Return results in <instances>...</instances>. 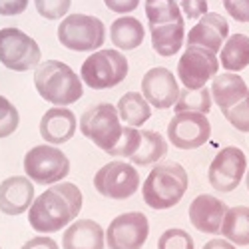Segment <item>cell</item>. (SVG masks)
<instances>
[{
    "instance_id": "obj_13",
    "label": "cell",
    "mask_w": 249,
    "mask_h": 249,
    "mask_svg": "<svg viewBox=\"0 0 249 249\" xmlns=\"http://www.w3.org/2000/svg\"><path fill=\"white\" fill-rule=\"evenodd\" d=\"M150 235L148 217L140 212L118 215L106 230L108 249H142Z\"/></svg>"
},
{
    "instance_id": "obj_37",
    "label": "cell",
    "mask_w": 249,
    "mask_h": 249,
    "mask_svg": "<svg viewBox=\"0 0 249 249\" xmlns=\"http://www.w3.org/2000/svg\"><path fill=\"white\" fill-rule=\"evenodd\" d=\"M104 4L116 14H130L138 8L140 0H104Z\"/></svg>"
},
{
    "instance_id": "obj_12",
    "label": "cell",
    "mask_w": 249,
    "mask_h": 249,
    "mask_svg": "<svg viewBox=\"0 0 249 249\" xmlns=\"http://www.w3.org/2000/svg\"><path fill=\"white\" fill-rule=\"evenodd\" d=\"M212 136V124L205 114L181 112L170 120L168 140L178 150H196L201 148Z\"/></svg>"
},
{
    "instance_id": "obj_5",
    "label": "cell",
    "mask_w": 249,
    "mask_h": 249,
    "mask_svg": "<svg viewBox=\"0 0 249 249\" xmlns=\"http://www.w3.org/2000/svg\"><path fill=\"white\" fill-rule=\"evenodd\" d=\"M58 40L60 44L76 50V52H96L104 46L106 40V26L100 18L90 14H72L64 16L58 26Z\"/></svg>"
},
{
    "instance_id": "obj_2",
    "label": "cell",
    "mask_w": 249,
    "mask_h": 249,
    "mask_svg": "<svg viewBox=\"0 0 249 249\" xmlns=\"http://www.w3.org/2000/svg\"><path fill=\"white\" fill-rule=\"evenodd\" d=\"M34 86L42 100L54 106H70L84 94L82 80L76 72L60 60H46L34 70Z\"/></svg>"
},
{
    "instance_id": "obj_38",
    "label": "cell",
    "mask_w": 249,
    "mask_h": 249,
    "mask_svg": "<svg viewBox=\"0 0 249 249\" xmlns=\"http://www.w3.org/2000/svg\"><path fill=\"white\" fill-rule=\"evenodd\" d=\"M20 249H58V243L46 235H38V237L28 239Z\"/></svg>"
},
{
    "instance_id": "obj_14",
    "label": "cell",
    "mask_w": 249,
    "mask_h": 249,
    "mask_svg": "<svg viewBox=\"0 0 249 249\" xmlns=\"http://www.w3.org/2000/svg\"><path fill=\"white\" fill-rule=\"evenodd\" d=\"M142 94L150 102V106L158 110H168L179 98V86H178V80L168 68L156 66L143 74Z\"/></svg>"
},
{
    "instance_id": "obj_34",
    "label": "cell",
    "mask_w": 249,
    "mask_h": 249,
    "mask_svg": "<svg viewBox=\"0 0 249 249\" xmlns=\"http://www.w3.org/2000/svg\"><path fill=\"white\" fill-rule=\"evenodd\" d=\"M223 6L237 22H249V0H223Z\"/></svg>"
},
{
    "instance_id": "obj_22",
    "label": "cell",
    "mask_w": 249,
    "mask_h": 249,
    "mask_svg": "<svg viewBox=\"0 0 249 249\" xmlns=\"http://www.w3.org/2000/svg\"><path fill=\"white\" fill-rule=\"evenodd\" d=\"M143 36H146V30L134 16H120L110 26V38L120 50H136L143 42Z\"/></svg>"
},
{
    "instance_id": "obj_27",
    "label": "cell",
    "mask_w": 249,
    "mask_h": 249,
    "mask_svg": "<svg viewBox=\"0 0 249 249\" xmlns=\"http://www.w3.org/2000/svg\"><path fill=\"white\" fill-rule=\"evenodd\" d=\"M212 102H213L212 90H207L205 86L197 88V90L183 88V90H179V98L174 104V108H176V114H181V112L207 114V112H210V108H212Z\"/></svg>"
},
{
    "instance_id": "obj_6",
    "label": "cell",
    "mask_w": 249,
    "mask_h": 249,
    "mask_svg": "<svg viewBox=\"0 0 249 249\" xmlns=\"http://www.w3.org/2000/svg\"><path fill=\"white\" fill-rule=\"evenodd\" d=\"M122 120L112 104H96L80 118V132L104 152H110L122 136Z\"/></svg>"
},
{
    "instance_id": "obj_10",
    "label": "cell",
    "mask_w": 249,
    "mask_h": 249,
    "mask_svg": "<svg viewBox=\"0 0 249 249\" xmlns=\"http://www.w3.org/2000/svg\"><path fill=\"white\" fill-rule=\"evenodd\" d=\"M219 66L221 64L217 62L215 52L201 46H188L178 62V76L183 88L197 90L213 80V76H217Z\"/></svg>"
},
{
    "instance_id": "obj_40",
    "label": "cell",
    "mask_w": 249,
    "mask_h": 249,
    "mask_svg": "<svg viewBox=\"0 0 249 249\" xmlns=\"http://www.w3.org/2000/svg\"><path fill=\"white\" fill-rule=\"evenodd\" d=\"M245 185H247V190H249V172H245Z\"/></svg>"
},
{
    "instance_id": "obj_29",
    "label": "cell",
    "mask_w": 249,
    "mask_h": 249,
    "mask_svg": "<svg viewBox=\"0 0 249 249\" xmlns=\"http://www.w3.org/2000/svg\"><path fill=\"white\" fill-rule=\"evenodd\" d=\"M140 142H142V132L138 128H132V126L124 128L118 143L108 154L114 158H132L140 148Z\"/></svg>"
},
{
    "instance_id": "obj_17",
    "label": "cell",
    "mask_w": 249,
    "mask_h": 249,
    "mask_svg": "<svg viewBox=\"0 0 249 249\" xmlns=\"http://www.w3.org/2000/svg\"><path fill=\"white\" fill-rule=\"evenodd\" d=\"M34 199V185L28 176H12L0 183V212L6 215L24 213Z\"/></svg>"
},
{
    "instance_id": "obj_7",
    "label": "cell",
    "mask_w": 249,
    "mask_h": 249,
    "mask_svg": "<svg viewBox=\"0 0 249 249\" xmlns=\"http://www.w3.org/2000/svg\"><path fill=\"white\" fill-rule=\"evenodd\" d=\"M24 172L40 185H52L70 174V160L64 152L58 150V146L42 143L24 156Z\"/></svg>"
},
{
    "instance_id": "obj_9",
    "label": "cell",
    "mask_w": 249,
    "mask_h": 249,
    "mask_svg": "<svg viewBox=\"0 0 249 249\" xmlns=\"http://www.w3.org/2000/svg\"><path fill=\"white\" fill-rule=\"evenodd\" d=\"M94 188L98 194L110 199H128L140 188V176L132 163L126 161H108L94 176Z\"/></svg>"
},
{
    "instance_id": "obj_31",
    "label": "cell",
    "mask_w": 249,
    "mask_h": 249,
    "mask_svg": "<svg viewBox=\"0 0 249 249\" xmlns=\"http://www.w3.org/2000/svg\"><path fill=\"white\" fill-rule=\"evenodd\" d=\"M158 249H196L194 237L179 227L163 231L161 237L158 239Z\"/></svg>"
},
{
    "instance_id": "obj_19",
    "label": "cell",
    "mask_w": 249,
    "mask_h": 249,
    "mask_svg": "<svg viewBox=\"0 0 249 249\" xmlns=\"http://www.w3.org/2000/svg\"><path fill=\"white\" fill-rule=\"evenodd\" d=\"M104 245H106V233L94 219L72 221L62 237L64 249H104Z\"/></svg>"
},
{
    "instance_id": "obj_18",
    "label": "cell",
    "mask_w": 249,
    "mask_h": 249,
    "mask_svg": "<svg viewBox=\"0 0 249 249\" xmlns=\"http://www.w3.org/2000/svg\"><path fill=\"white\" fill-rule=\"evenodd\" d=\"M76 130H78L76 116L66 106H54L46 110L42 120H40V136H42L46 143H52V146L70 142Z\"/></svg>"
},
{
    "instance_id": "obj_36",
    "label": "cell",
    "mask_w": 249,
    "mask_h": 249,
    "mask_svg": "<svg viewBox=\"0 0 249 249\" xmlns=\"http://www.w3.org/2000/svg\"><path fill=\"white\" fill-rule=\"evenodd\" d=\"M28 6V0H0V16H18Z\"/></svg>"
},
{
    "instance_id": "obj_39",
    "label": "cell",
    "mask_w": 249,
    "mask_h": 249,
    "mask_svg": "<svg viewBox=\"0 0 249 249\" xmlns=\"http://www.w3.org/2000/svg\"><path fill=\"white\" fill-rule=\"evenodd\" d=\"M203 249H237V247L227 239H210L203 245Z\"/></svg>"
},
{
    "instance_id": "obj_4",
    "label": "cell",
    "mask_w": 249,
    "mask_h": 249,
    "mask_svg": "<svg viewBox=\"0 0 249 249\" xmlns=\"http://www.w3.org/2000/svg\"><path fill=\"white\" fill-rule=\"evenodd\" d=\"M82 80L92 90H108L122 84L128 76V60L122 50L104 48L90 54L82 64Z\"/></svg>"
},
{
    "instance_id": "obj_20",
    "label": "cell",
    "mask_w": 249,
    "mask_h": 249,
    "mask_svg": "<svg viewBox=\"0 0 249 249\" xmlns=\"http://www.w3.org/2000/svg\"><path fill=\"white\" fill-rule=\"evenodd\" d=\"M247 94H249V88L245 84V80L235 72L217 74L212 80V98L221 110L235 106Z\"/></svg>"
},
{
    "instance_id": "obj_35",
    "label": "cell",
    "mask_w": 249,
    "mask_h": 249,
    "mask_svg": "<svg viewBox=\"0 0 249 249\" xmlns=\"http://www.w3.org/2000/svg\"><path fill=\"white\" fill-rule=\"evenodd\" d=\"M178 4L185 18L196 20L207 14V0H178Z\"/></svg>"
},
{
    "instance_id": "obj_16",
    "label": "cell",
    "mask_w": 249,
    "mask_h": 249,
    "mask_svg": "<svg viewBox=\"0 0 249 249\" xmlns=\"http://www.w3.org/2000/svg\"><path fill=\"white\" fill-rule=\"evenodd\" d=\"M230 38V24L217 12H207L199 22L188 32V46H201L217 54Z\"/></svg>"
},
{
    "instance_id": "obj_3",
    "label": "cell",
    "mask_w": 249,
    "mask_h": 249,
    "mask_svg": "<svg viewBox=\"0 0 249 249\" xmlns=\"http://www.w3.org/2000/svg\"><path fill=\"white\" fill-rule=\"evenodd\" d=\"M188 174L176 161H161L154 165V170L143 181V201L152 210H170L178 205L188 192Z\"/></svg>"
},
{
    "instance_id": "obj_11",
    "label": "cell",
    "mask_w": 249,
    "mask_h": 249,
    "mask_svg": "<svg viewBox=\"0 0 249 249\" xmlns=\"http://www.w3.org/2000/svg\"><path fill=\"white\" fill-rule=\"evenodd\" d=\"M245 172H247V158L243 150L235 146H227L219 150L213 161L210 163L207 178H210V183L215 192L230 194L237 190V185L245 178Z\"/></svg>"
},
{
    "instance_id": "obj_23",
    "label": "cell",
    "mask_w": 249,
    "mask_h": 249,
    "mask_svg": "<svg viewBox=\"0 0 249 249\" xmlns=\"http://www.w3.org/2000/svg\"><path fill=\"white\" fill-rule=\"evenodd\" d=\"M118 114H120V120L124 124H128L132 128H140L143 126L150 118H152V106L150 102L143 98V94H138V92H128L124 94L118 102Z\"/></svg>"
},
{
    "instance_id": "obj_21",
    "label": "cell",
    "mask_w": 249,
    "mask_h": 249,
    "mask_svg": "<svg viewBox=\"0 0 249 249\" xmlns=\"http://www.w3.org/2000/svg\"><path fill=\"white\" fill-rule=\"evenodd\" d=\"M150 34H152V48L160 56H163V58L174 56L183 46V38H185L183 18L176 20V22H168V24L150 26Z\"/></svg>"
},
{
    "instance_id": "obj_32",
    "label": "cell",
    "mask_w": 249,
    "mask_h": 249,
    "mask_svg": "<svg viewBox=\"0 0 249 249\" xmlns=\"http://www.w3.org/2000/svg\"><path fill=\"white\" fill-rule=\"evenodd\" d=\"M223 116L235 130L249 134V94L243 100H239L235 106L223 110Z\"/></svg>"
},
{
    "instance_id": "obj_28",
    "label": "cell",
    "mask_w": 249,
    "mask_h": 249,
    "mask_svg": "<svg viewBox=\"0 0 249 249\" xmlns=\"http://www.w3.org/2000/svg\"><path fill=\"white\" fill-rule=\"evenodd\" d=\"M146 16L150 26L168 24L183 18L178 0H146Z\"/></svg>"
},
{
    "instance_id": "obj_1",
    "label": "cell",
    "mask_w": 249,
    "mask_h": 249,
    "mask_svg": "<svg viewBox=\"0 0 249 249\" xmlns=\"http://www.w3.org/2000/svg\"><path fill=\"white\" fill-rule=\"evenodd\" d=\"M82 210V192L78 185L68 181H58L54 188L38 196L30 210L28 221L38 233H54L70 225Z\"/></svg>"
},
{
    "instance_id": "obj_24",
    "label": "cell",
    "mask_w": 249,
    "mask_h": 249,
    "mask_svg": "<svg viewBox=\"0 0 249 249\" xmlns=\"http://www.w3.org/2000/svg\"><path fill=\"white\" fill-rule=\"evenodd\" d=\"M219 64L227 72H239L249 66V36L233 34L219 50Z\"/></svg>"
},
{
    "instance_id": "obj_30",
    "label": "cell",
    "mask_w": 249,
    "mask_h": 249,
    "mask_svg": "<svg viewBox=\"0 0 249 249\" xmlns=\"http://www.w3.org/2000/svg\"><path fill=\"white\" fill-rule=\"evenodd\" d=\"M18 122H20V116L16 106L8 98L0 96V140L12 136L18 128Z\"/></svg>"
},
{
    "instance_id": "obj_15",
    "label": "cell",
    "mask_w": 249,
    "mask_h": 249,
    "mask_svg": "<svg viewBox=\"0 0 249 249\" xmlns=\"http://www.w3.org/2000/svg\"><path fill=\"white\" fill-rule=\"evenodd\" d=\"M227 210H230V207L221 199H217L215 196L201 194L190 205V221L197 231L217 235V233H221V225H223Z\"/></svg>"
},
{
    "instance_id": "obj_25",
    "label": "cell",
    "mask_w": 249,
    "mask_h": 249,
    "mask_svg": "<svg viewBox=\"0 0 249 249\" xmlns=\"http://www.w3.org/2000/svg\"><path fill=\"white\" fill-rule=\"evenodd\" d=\"M221 235L233 245H249V207H230L225 213Z\"/></svg>"
},
{
    "instance_id": "obj_8",
    "label": "cell",
    "mask_w": 249,
    "mask_h": 249,
    "mask_svg": "<svg viewBox=\"0 0 249 249\" xmlns=\"http://www.w3.org/2000/svg\"><path fill=\"white\" fill-rule=\"evenodd\" d=\"M0 62L14 72H26L40 64L36 40L18 28L0 30Z\"/></svg>"
},
{
    "instance_id": "obj_33",
    "label": "cell",
    "mask_w": 249,
    "mask_h": 249,
    "mask_svg": "<svg viewBox=\"0 0 249 249\" xmlns=\"http://www.w3.org/2000/svg\"><path fill=\"white\" fill-rule=\"evenodd\" d=\"M72 0H34L38 14L46 20H58L64 18L70 10Z\"/></svg>"
},
{
    "instance_id": "obj_26",
    "label": "cell",
    "mask_w": 249,
    "mask_h": 249,
    "mask_svg": "<svg viewBox=\"0 0 249 249\" xmlns=\"http://www.w3.org/2000/svg\"><path fill=\"white\" fill-rule=\"evenodd\" d=\"M140 132H142L140 148L130 158L134 165H152L160 161L168 154V142H165V138L160 132H152V130H140Z\"/></svg>"
}]
</instances>
